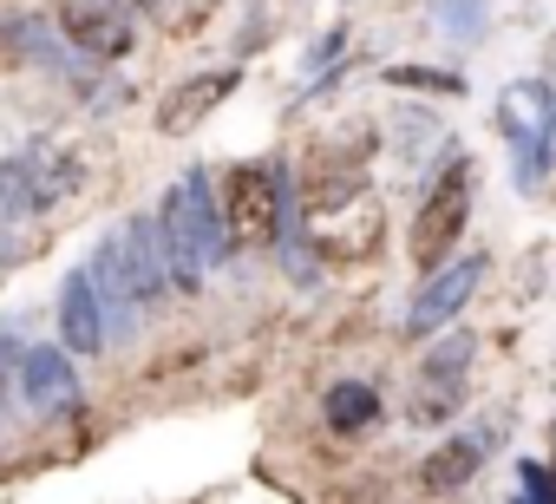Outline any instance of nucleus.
I'll use <instances>...</instances> for the list:
<instances>
[{
	"label": "nucleus",
	"instance_id": "obj_10",
	"mask_svg": "<svg viewBox=\"0 0 556 504\" xmlns=\"http://www.w3.org/2000/svg\"><path fill=\"white\" fill-rule=\"evenodd\" d=\"M236 86H242V73H236V66L184 79V86H177V92L157 105V131H164V138H184V131H197V125H203V118H210V112H216V105H223Z\"/></svg>",
	"mask_w": 556,
	"mask_h": 504
},
{
	"label": "nucleus",
	"instance_id": "obj_20",
	"mask_svg": "<svg viewBox=\"0 0 556 504\" xmlns=\"http://www.w3.org/2000/svg\"><path fill=\"white\" fill-rule=\"evenodd\" d=\"M21 354H27V348L14 341V328H0V374H8V367H21Z\"/></svg>",
	"mask_w": 556,
	"mask_h": 504
},
{
	"label": "nucleus",
	"instance_id": "obj_12",
	"mask_svg": "<svg viewBox=\"0 0 556 504\" xmlns=\"http://www.w3.org/2000/svg\"><path fill=\"white\" fill-rule=\"evenodd\" d=\"M21 387L34 413H66L79 406V380H73V354L66 348H27L21 354Z\"/></svg>",
	"mask_w": 556,
	"mask_h": 504
},
{
	"label": "nucleus",
	"instance_id": "obj_18",
	"mask_svg": "<svg viewBox=\"0 0 556 504\" xmlns=\"http://www.w3.org/2000/svg\"><path fill=\"white\" fill-rule=\"evenodd\" d=\"M517 491L536 497V504H556V471L536 465V458H517Z\"/></svg>",
	"mask_w": 556,
	"mask_h": 504
},
{
	"label": "nucleus",
	"instance_id": "obj_6",
	"mask_svg": "<svg viewBox=\"0 0 556 504\" xmlns=\"http://www.w3.org/2000/svg\"><path fill=\"white\" fill-rule=\"evenodd\" d=\"M478 282H484V256L439 263V269H432V282L419 289V302L406 308V335H432V328H445V322L478 295Z\"/></svg>",
	"mask_w": 556,
	"mask_h": 504
},
{
	"label": "nucleus",
	"instance_id": "obj_19",
	"mask_svg": "<svg viewBox=\"0 0 556 504\" xmlns=\"http://www.w3.org/2000/svg\"><path fill=\"white\" fill-rule=\"evenodd\" d=\"M387 79H393V86H426V92H465L458 73H432V66H393Z\"/></svg>",
	"mask_w": 556,
	"mask_h": 504
},
{
	"label": "nucleus",
	"instance_id": "obj_13",
	"mask_svg": "<svg viewBox=\"0 0 556 504\" xmlns=\"http://www.w3.org/2000/svg\"><path fill=\"white\" fill-rule=\"evenodd\" d=\"M118 242H125V269H131V282H138V302H144V308H157V302H164V289H170V263H164L157 216H131V223L118 229Z\"/></svg>",
	"mask_w": 556,
	"mask_h": 504
},
{
	"label": "nucleus",
	"instance_id": "obj_8",
	"mask_svg": "<svg viewBox=\"0 0 556 504\" xmlns=\"http://www.w3.org/2000/svg\"><path fill=\"white\" fill-rule=\"evenodd\" d=\"M53 27H60L86 60H125V53H131V27H125V14L112 8V0H66Z\"/></svg>",
	"mask_w": 556,
	"mask_h": 504
},
{
	"label": "nucleus",
	"instance_id": "obj_9",
	"mask_svg": "<svg viewBox=\"0 0 556 504\" xmlns=\"http://www.w3.org/2000/svg\"><path fill=\"white\" fill-rule=\"evenodd\" d=\"M465 367H471V341H445L426 354V374H419V406L413 419L419 426H439L465 406Z\"/></svg>",
	"mask_w": 556,
	"mask_h": 504
},
{
	"label": "nucleus",
	"instance_id": "obj_14",
	"mask_svg": "<svg viewBox=\"0 0 556 504\" xmlns=\"http://www.w3.org/2000/svg\"><path fill=\"white\" fill-rule=\"evenodd\" d=\"M497 118H504L510 138H556V92H549L543 79H523V86L504 92Z\"/></svg>",
	"mask_w": 556,
	"mask_h": 504
},
{
	"label": "nucleus",
	"instance_id": "obj_5",
	"mask_svg": "<svg viewBox=\"0 0 556 504\" xmlns=\"http://www.w3.org/2000/svg\"><path fill=\"white\" fill-rule=\"evenodd\" d=\"M275 197H282V164H262V158H242L223 171V229L229 242L255 249V242H275Z\"/></svg>",
	"mask_w": 556,
	"mask_h": 504
},
{
	"label": "nucleus",
	"instance_id": "obj_4",
	"mask_svg": "<svg viewBox=\"0 0 556 504\" xmlns=\"http://www.w3.org/2000/svg\"><path fill=\"white\" fill-rule=\"evenodd\" d=\"M79 190V164L60 158L53 144H34V151H14L0 158V223L14 216H40L53 203H66Z\"/></svg>",
	"mask_w": 556,
	"mask_h": 504
},
{
	"label": "nucleus",
	"instance_id": "obj_11",
	"mask_svg": "<svg viewBox=\"0 0 556 504\" xmlns=\"http://www.w3.org/2000/svg\"><path fill=\"white\" fill-rule=\"evenodd\" d=\"M60 348L66 354H105V308L86 269H73L60 282Z\"/></svg>",
	"mask_w": 556,
	"mask_h": 504
},
{
	"label": "nucleus",
	"instance_id": "obj_2",
	"mask_svg": "<svg viewBox=\"0 0 556 504\" xmlns=\"http://www.w3.org/2000/svg\"><path fill=\"white\" fill-rule=\"evenodd\" d=\"M471 197H478V164L471 158H452L432 184H426V203H419V223H413V263L419 269H439L465 223H471Z\"/></svg>",
	"mask_w": 556,
	"mask_h": 504
},
{
	"label": "nucleus",
	"instance_id": "obj_16",
	"mask_svg": "<svg viewBox=\"0 0 556 504\" xmlns=\"http://www.w3.org/2000/svg\"><path fill=\"white\" fill-rule=\"evenodd\" d=\"M478 465H484V432H465V439H452V445H439V452L426 458L419 484H426V491H458Z\"/></svg>",
	"mask_w": 556,
	"mask_h": 504
},
{
	"label": "nucleus",
	"instance_id": "obj_1",
	"mask_svg": "<svg viewBox=\"0 0 556 504\" xmlns=\"http://www.w3.org/2000/svg\"><path fill=\"white\" fill-rule=\"evenodd\" d=\"M157 236H164V263H170V282L190 295L203 282L210 263L229 256V229H223V210L210 197V171H184L157 210Z\"/></svg>",
	"mask_w": 556,
	"mask_h": 504
},
{
	"label": "nucleus",
	"instance_id": "obj_15",
	"mask_svg": "<svg viewBox=\"0 0 556 504\" xmlns=\"http://www.w3.org/2000/svg\"><path fill=\"white\" fill-rule=\"evenodd\" d=\"M321 419H328L334 432H367V426L380 419V393H374L367 380H334V387L321 393Z\"/></svg>",
	"mask_w": 556,
	"mask_h": 504
},
{
	"label": "nucleus",
	"instance_id": "obj_7",
	"mask_svg": "<svg viewBox=\"0 0 556 504\" xmlns=\"http://www.w3.org/2000/svg\"><path fill=\"white\" fill-rule=\"evenodd\" d=\"M86 276H92V289H99L105 335H112V341H125V335L138 328V315H144V302H138V282H131V269H125V242H118V236H105V242L92 249Z\"/></svg>",
	"mask_w": 556,
	"mask_h": 504
},
{
	"label": "nucleus",
	"instance_id": "obj_17",
	"mask_svg": "<svg viewBox=\"0 0 556 504\" xmlns=\"http://www.w3.org/2000/svg\"><path fill=\"white\" fill-rule=\"evenodd\" d=\"M439 8V21L458 34V40H478V27H484V0H432Z\"/></svg>",
	"mask_w": 556,
	"mask_h": 504
},
{
	"label": "nucleus",
	"instance_id": "obj_3",
	"mask_svg": "<svg viewBox=\"0 0 556 504\" xmlns=\"http://www.w3.org/2000/svg\"><path fill=\"white\" fill-rule=\"evenodd\" d=\"M302 203H308V242L315 249H328L341 263H361L380 249V197L374 190L341 184V190H315Z\"/></svg>",
	"mask_w": 556,
	"mask_h": 504
}]
</instances>
